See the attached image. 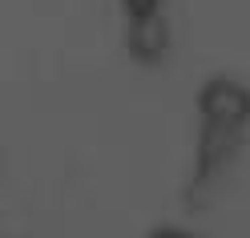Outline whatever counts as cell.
<instances>
[{
    "instance_id": "1",
    "label": "cell",
    "mask_w": 250,
    "mask_h": 238,
    "mask_svg": "<svg viewBox=\"0 0 250 238\" xmlns=\"http://www.w3.org/2000/svg\"><path fill=\"white\" fill-rule=\"evenodd\" d=\"M162 8L166 0H121V12L129 24H142V21H162Z\"/></svg>"
}]
</instances>
